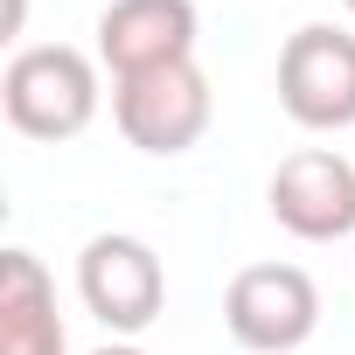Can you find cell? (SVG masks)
Instances as JSON below:
<instances>
[{"label": "cell", "instance_id": "4", "mask_svg": "<svg viewBox=\"0 0 355 355\" xmlns=\"http://www.w3.org/2000/svg\"><path fill=\"white\" fill-rule=\"evenodd\" d=\"M223 327L251 355H293L320 327V286L300 265H244L223 293Z\"/></svg>", "mask_w": 355, "mask_h": 355}, {"label": "cell", "instance_id": "9", "mask_svg": "<svg viewBox=\"0 0 355 355\" xmlns=\"http://www.w3.org/2000/svg\"><path fill=\"white\" fill-rule=\"evenodd\" d=\"M91 355H146V348H132V341H105V348H91Z\"/></svg>", "mask_w": 355, "mask_h": 355}, {"label": "cell", "instance_id": "2", "mask_svg": "<svg viewBox=\"0 0 355 355\" xmlns=\"http://www.w3.org/2000/svg\"><path fill=\"white\" fill-rule=\"evenodd\" d=\"M112 119H119L125 146L167 160V153H189V146L209 132L216 91H209V77H202L196 56H189V63H167V70L119 77V84H112Z\"/></svg>", "mask_w": 355, "mask_h": 355}, {"label": "cell", "instance_id": "1", "mask_svg": "<svg viewBox=\"0 0 355 355\" xmlns=\"http://www.w3.org/2000/svg\"><path fill=\"white\" fill-rule=\"evenodd\" d=\"M0 105H8V125L28 139H77L98 119V63L70 42L15 49L0 77Z\"/></svg>", "mask_w": 355, "mask_h": 355}, {"label": "cell", "instance_id": "3", "mask_svg": "<svg viewBox=\"0 0 355 355\" xmlns=\"http://www.w3.org/2000/svg\"><path fill=\"white\" fill-rule=\"evenodd\" d=\"M279 105L306 132L355 125V35L334 21H306L279 49Z\"/></svg>", "mask_w": 355, "mask_h": 355}, {"label": "cell", "instance_id": "7", "mask_svg": "<svg viewBox=\"0 0 355 355\" xmlns=\"http://www.w3.org/2000/svg\"><path fill=\"white\" fill-rule=\"evenodd\" d=\"M196 56V0H112L98 15V63L119 77Z\"/></svg>", "mask_w": 355, "mask_h": 355}, {"label": "cell", "instance_id": "6", "mask_svg": "<svg viewBox=\"0 0 355 355\" xmlns=\"http://www.w3.org/2000/svg\"><path fill=\"white\" fill-rule=\"evenodd\" d=\"M272 223L293 230L300 244H334L355 237V160H341L334 146H300L272 167Z\"/></svg>", "mask_w": 355, "mask_h": 355}, {"label": "cell", "instance_id": "5", "mask_svg": "<svg viewBox=\"0 0 355 355\" xmlns=\"http://www.w3.org/2000/svg\"><path fill=\"white\" fill-rule=\"evenodd\" d=\"M77 300L112 327V334H139L160 320L167 306V265L146 237H125V230H105L84 244L77 258Z\"/></svg>", "mask_w": 355, "mask_h": 355}, {"label": "cell", "instance_id": "10", "mask_svg": "<svg viewBox=\"0 0 355 355\" xmlns=\"http://www.w3.org/2000/svg\"><path fill=\"white\" fill-rule=\"evenodd\" d=\"M348 15H355V0H348Z\"/></svg>", "mask_w": 355, "mask_h": 355}, {"label": "cell", "instance_id": "8", "mask_svg": "<svg viewBox=\"0 0 355 355\" xmlns=\"http://www.w3.org/2000/svg\"><path fill=\"white\" fill-rule=\"evenodd\" d=\"M56 286L35 251H0V355H63Z\"/></svg>", "mask_w": 355, "mask_h": 355}]
</instances>
